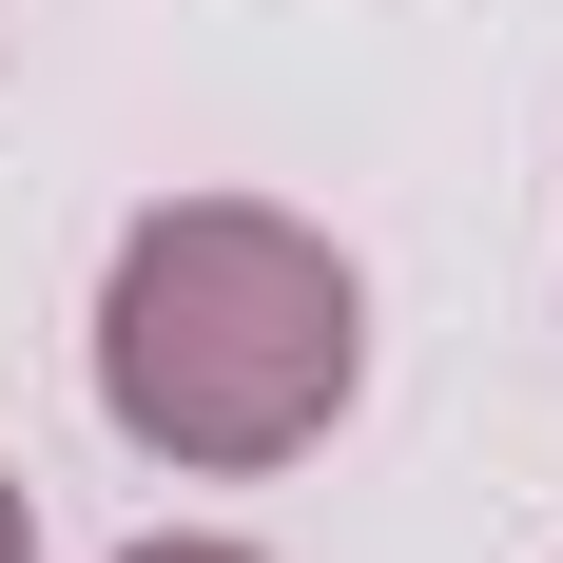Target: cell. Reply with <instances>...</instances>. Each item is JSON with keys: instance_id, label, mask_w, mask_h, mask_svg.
<instances>
[{"instance_id": "obj_1", "label": "cell", "mask_w": 563, "mask_h": 563, "mask_svg": "<svg viewBox=\"0 0 563 563\" xmlns=\"http://www.w3.org/2000/svg\"><path fill=\"white\" fill-rule=\"evenodd\" d=\"M350 389H369V273L311 214H273V195H156L117 233V273H98V408H117V448L253 486V466L331 448Z\"/></svg>"}, {"instance_id": "obj_2", "label": "cell", "mask_w": 563, "mask_h": 563, "mask_svg": "<svg viewBox=\"0 0 563 563\" xmlns=\"http://www.w3.org/2000/svg\"><path fill=\"white\" fill-rule=\"evenodd\" d=\"M0 563H40V506H20V466H0Z\"/></svg>"}, {"instance_id": "obj_3", "label": "cell", "mask_w": 563, "mask_h": 563, "mask_svg": "<svg viewBox=\"0 0 563 563\" xmlns=\"http://www.w3.org/2000/svg\"><path fill=\"white\" fill-rule=\"evenodd\" d=\"M117 563H253V544H195V525H175V544H117Z\"/></svg>"}]
</instances>
